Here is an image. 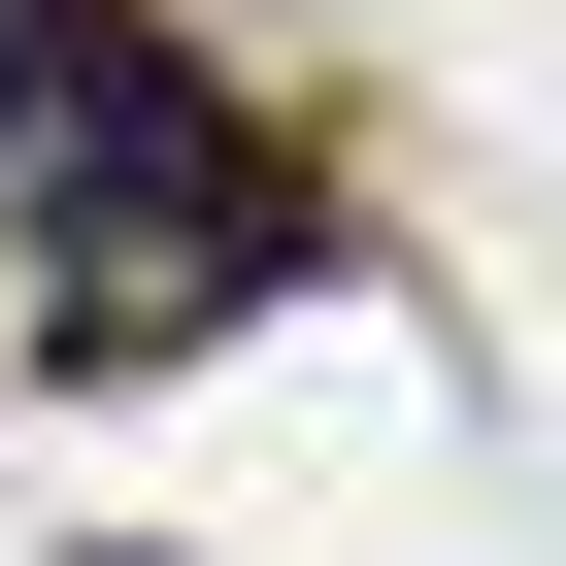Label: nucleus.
<instances>
[{
    "instance_id": "obj_1",
    "label": "nucleus",
    "mask_w": 566,
    "mask_h": 566,
    "mask_svg": "<svg viewBox=\"0 0 566 566\" xmlns=\"http://www.w3.org/2000/svg\"><path fill=\"white\" fill-rule=\"evenodd\" d=\"M0 233L67 266L34 334H233L266 266H301V134H233L167 0H0Z\"/></svg>"
}]
</instances>
